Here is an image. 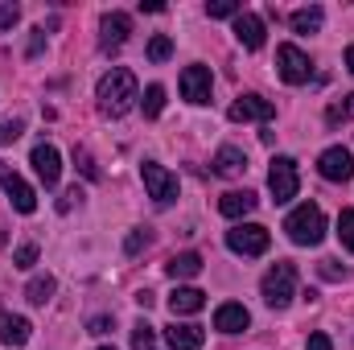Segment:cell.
I'll return each instance as SVG.
<instances>
[{"instance_id":"6da1fadb","label":"cell","mask_w":354,"mask_h":350,"mask_svg":"<svg viewBox=\"0 0 354 350\" xmlns=\"http://www.w3.org/2000/svg\"><path fill=\"white\" fill-rule=\"evenodd\" d=\"M95 99H99V111H103V116L120 120V116H124V111H132V103L140 99V91H136V75H132V71H124V66L107 71V75L99 79Z\"/></svg>"},{"instance_id":"7a4b0ae2","label":"cell","mask_w":354,"mask_h":350,"mask_svg":"<svg viewBox=\"0 0 354 350\" xmlns=\"http://www.w3.org/2000/svg\"><path fill=\"white\" fill-rule=\"evenodd\" d=\"M284 231H288L292 243L317 248V243L326 239V210H322L317 202H305V206H297V210L284 219Z\"/></svg>"},{"instance_id":"3957f363","label":"cell","mask_w":354,"mask_h":350,"mask_svg":"<svg viewBox=\"0 0 354 350\" xmlns=\"http://www.w3.org/2000/svg\"><path fill=\"white\" fill-rule=\"evenodd\" d=\"M260 293H264V301L272 305V309H288V305H292V297H297V268H292L288 260H280L264 276Z\"/></svg>"},{"instance_id":"277c9868","label":"cell","mask_w":354,"mask_h":350,"mask_svg":"<svg viewBox=\"0 0 354 350\" xmlns=\"http://www.w3.org/2000/svg\"><path fill=\"white\" fill-rule=\"evenodd\" d=\"M268 243H272V235H268V227H260V223H239L235 231H227V248L235 256H264Z\"/></svg>"},{"instance_id":"5b68a950","label":"cell","mask_w":354,"mask_h":350,"mask_svg":"<svg viewBox=\"0 0 354 350\" xmlns=\"http://www.w3.org/2000/svg\"><path fill=\"white\" fill-rule=\"evenodd\" d=\"M276 71H280V79H284L288 87H301V83H309V75H313L309 54L297 50V46H288V42L276 50Z\"/></svg>"},{"instance_id":"8992f818","label":"cell","mask_w":354,"mask_h":350,"mask_svg":"<svg viewBox=\"0 0 354 350\" xmlns=\"http://www.w3.org/2000/svg\"><path fill=\"white\" fill-rule=\"evenodd\" d=\"M268 190L276 202H292L297 190H301V177H297V161L292 157H276L272 169H268Z\"/></svg>"},{"instance_id":"52a82bcc","label":"cell","mask_w":354,"mask_h":350,"mask_svg":"<svg viewBox=\"0 0 354 350\" xmlns=\"http://www.w3.org/2000/svg\"><path fill=\"white\" fill-rule=\"evenodd\" d=\"M0 185H4V194H8V202L21 210V214H33L37 210V194H33V185L25 181V177L17 174L8 161H0Z\"/></svg>"},{"instance_id":"ba28073f","label":"cell","mask_w":354,"mask_h":350,"mask_svg":"<svg viewBox=\"0 0 354 350\" xmlns=\"http://www.w3.org/2000/svg\"><path fill=\"white\" fill-rule=\"evenodd\" d=\"M140 177H145V190H149V198L157 202V206H169L177 198V177L165 169V165H157V161H145L140 165Z\"/></svg>"},{"instance_id":"9c48e42d","label":"cell","mask_w":354,"mask_h":350,"mask_svg":"<svg viewBox=\"0 0 354 350\" xmlns=\"http://www.w3.org/2000/svg\"><path fill=\"white\" fill-rule=\"evenodd\" d=\"M317 174L326 177V181H351L354 177V153L342 149V145L326 149V153L317 157Z\"/></svg>"},{"instance_id":"30bf717a","label":"cell","mask_w":354,"mask_h":350,"mask_svg":"<svg viewBox=\"0 0 354 350\" xmlns=\"http://www.w3.org/2000/svg\"><path fill=\"white\" fill-rule=\"evenodd\" d=\"M128 33H132L128 12H103V21H99V46L103 50H120L128 42Z\"/></svg>"},{"instance_id":"8fae6325","label":"cell","mask_w":354,"mask_h":350,"mask_svg":"<svg viewBox=\"0 0 354 350\" xmlns=\"http://www.w3.org/2000/svg\"><path fill=\"white\" fill-rule=\"evenodd\" d=\"M227 116H231L235 124H239V120H243V124H248V120L268 124V120L276 116V107H272V99H264V95H243V99H235V103H231V111H227Z\"/></svg>"},{"instance_id":"7c38bea8","label":"cell","mask_w":354,"mask_h":350,"mask_svg":"<svg viewBox=\"0 0 354 350\" xmlns=\"http://www.w3.org/2000/svg\"><path fill=\"white\" fill-rule=\"evenodd\" d=\"M210 87H214L210 66H185L181 71V95L189 103H210Z\"/></svg>"},{"instance_id":"4fadbf2b","label":"cell","mask_w":354,"mask_h":350,"mask_svg":"<svg viewBox=\"0 0 354 350\" xmlns=\"http://www.w3.org/2000/svg\"><path fill=\"white\" fill-rule=\"evenodd\" d=\"M29 165L37 169V177L54 190L58 185V177H62V157H58V149L54 145H37L33 153H29Z\"/></svg>"},{"instance_id":"5bb4252c","label":"cell","mask_w":354,"mask_h":350,"mask_svg":"<svg viewBox=\"0 0 354 350\" xmlns=\"http://www.w3.org/2000/svg\"><path fill=\"white\" fill-rule=\"evenodd\" d=\"M248 326H252V313H248L239 301H227V305L214 309V330H223V334H239V330H248Z\"/></svg>"},{"instance_id":"9a60e30c","label":"cell","mask_w":354,"mask_h":350,"mask_svg":"<svg viewBox=\"0 0 354 350\" xmlns=\"http://www.w3.org/2000/svg\"><path fill=\"white\" fill-rule=\"evenodd\" d=\"M165 342H169L174 350H202L206 330H202V326H194V322H174V326L165 330Z\"/></svg>"},{"instance_id":"2e32d148","label":"cell","mask_w":354,"mask_h":350,"mask_svg":"<svg viewBox=\"0 0 354 350\" xmlns=\"http://www.w3.org/2000/svg\"><path fill=\"white\" fill-rule=\"evenodd\" d=\"M264 33L268 29L256 12H239V17H235V37H239L243 50H260V46H264Z\"/></svg>"},{"instance_id":"e0dca14e","label":"cell","mask_w":354,"mask_h":350,"mask_svg":"<svg viewBox=\"0 0 354 350\" xmlns=\"http://www.w3.org/2000/svg\"><path fill=\"white\" fill-rule=\"evenodd\" d=\"M202 305H206V293H202V288H194V284H177L174 293H169V309H174V317L198 313Z\"/></svg>"},{"instance_id":"ac0fdd59","label":"cell","mask_w":354,"mask_h":350,"mask_svg":"<svg viewBox=\"0 0 354 350\" xmlns=\"http://www.w3.org/2000/svg\"><path fill=\"white\" fill-rule=\"evenodd\" d=\"M256 202H260V198H256L252 190H231V194H223V198H218V210H223L227 219H243V214H252V210H256Z\"/></svg>"},{"instance_id":"d6986e66","label":"cell","mask_w":354,"mask_h":350,"mask_svg":"<svg viewBox=\"0 0 354 350\" xmlns=\"http://www.w3.org/2000/svg\"><path fill=\"white\" fill-rule=\"evenodd\" d=\"M243 169H248V153L235 149V145H223L218 157H214V174L218 177H239Z\"/></svg>"},{"instance_id":"ffe728a7","label":"cell","mask_w":354,"mask_h":350,"mask_svg":"<svg viewBox=\"0 0 354 350\" xmlns=\"http://www.w3.org/2000/svg\"><path fill=\"white\" fill-rule=\"evenodd\" d=\"M165 272H169L174 280H194V276L202 272V256H198V252H177V256H169Z\"/></svg>"},{"instance_id":"44dd1931","label":"cell","mask_w":354,"mask_h":350,"mask_svg":"<svg viewBox=\"0 0 354 350\" xmlns=\"http://www.w3.org/2000/svg\"><path fill=\"white\" fill-rule=\"evenodd\" d=\"M29 330H33V326H29L25 317H4V322H0V342H4V347H25V342H29Z\"/></svg>"},{"instance_id":"7402d4cb","label":"cell","mask_w":354,"mask_h":350,"mask_svg":"<svg viewBox=\"0 0 354 350\" xmlns=\"http://www.w3.org/2000/svg\"><path fill=\"white\" fill-rule=\"evenodd\" d=\"M322 21H326L322 4H309V8H297V12H292V29H297V33H317Z\"/></svg>"},{"instance_id":"603a6c76","label":"cell","mask_w":354,"mask_h":350,"mask_svg":"<svg viewBox=\"0 0 354 350\" xmlns=\"http://www.w3.org/2000/svg\"><path fill=\"white\" fill-rule=\"evenodd\" d=\"M50 297H54V276H33L29 288H25V301L29 305H46Z\"/></svg>"},{"instance_id":"cb8c5ba5","label":"cell","mask_w":354,"mask_h":350,"mask_svg":"<svg viewBox=\"0 0 354 350\" xmlns=\"http://www.w3.org/2000/svg\"><path fill=\"white\" fill-rule=\"evenodd\" d=\"M140 107H145V116H149V120H153V116H161V107H165V87H161V83H153V87L145 91Z\"/></svg>"},{"instance_id":"d4e9b609","label":"cell","mask_w":354,"mask_h":350,"mask_svg":"<svg viewBox=\"0 0 354 350\" xmlns=\"http://www.w3.org/2000/svg\"><path fill=\"white\" fill-rule=\"evenodd\" d=\"M132 350H157V330L149 322H136L132 330Z\"/></svg>"},{"instance_id":"484cf974","label":"cell","mask_w":354,"mask_h":350,"mask_svg":"<svg viewBox=\"0 0 354 350\" xmlns=\"http://www.w3.org/2000/svg\"><path fill=\"white\" fill-rule=\"evenodd\" d=\"M239 12H243L239 0H210V4H206V17H214V21H223V17H239Z\"/></svg>"},{"instance_id":"4316f807","label":"cell","mask_w":354,"mask_h":350,"mask_svg":"<svg viewBox=\"0 0 354 350\" xmlns=\"http://www.w3.org/2000/svg\"><path fill=\"white\" fill-rule=\"evenodd\" d=\"M326 120H330V124H346V120H354V95H346L342 103H334V107L326 111Z\"/></svg>"},{"instance_id":"83f0119b","label":"cell","mask_w":354,"mask_h":350,"mask_svg":"<svg viewBox=\"0 0 354 350\" xmlns=\"http://www.w3.org/2000/svg\"><path fill=\"white\" fill-rule=\"evenodd\" d=\"M338 239H342V248L354 252V210H342L338 214Z\"/></svg>"},{"instance_id":"f1b7e54d","label":"cell","mask_w":354,"mask_h":350,"mask_svg":"<svg viewBox=\"0 0 354 350\" xmlns=\"http://www.w3.org/2000/svg\"><path fill=\"white\" fill-rule=\"evenodd\" d=\"M169 54H174V42H169L165 33H157V37L149 42V58H153V62H165Z\"/></svg>"},{"instance_id":"f546056e","label":"cell","mask_w":354,"mask_h":350,"mask_svg":"<svg viewBox=\"0 0 354 350\" xmlns=\"http://www.w3.org/2000/svg\"><path fill=\"white\" fill-rule=\"evenodd\" d=\"M75 165L83 169V177H87V181H99V169H95L91 153H87V149H79V145H75Z\"/></svg>"},{"instance_id":"4dcf8cb0","label":"cell","mask_w":354,"mask_h":350,"mask_svg":"<svg viewBox=\"0 0 354 350\" xmlns=\"http://www.w3.org/2000/svg\"><path fill=\"white\" fill-rule=\"evenodd\" d=\"M149 239H153V235H149L145 227H136V231H132V235L124 239V252H128V256H136L140 248H149Z\"/></svg>"},{"instance_id":"1f68e13d","label":"cell","mask_w":354,"mask_h":350,"mask_svg":"<svg viewBox=\"0 0 354 350\" xmlns=\"http://www.w3.org/2000/svg\"><path fill=\"white\" fill-rule=\"evenodd\" d=\"M12 264H17V268H33V264H37V243H21V248L12 252Z\"/></svg>"},{"instance_id":"d6a6232c","label":"cell","mask_w":354,"mask_h":350,"mask_svg":"<svg viewBox=\"0 0 354 350\" xmlns=\"http://www.w3.org/2000/svg\"><path fill=\"white\" fill-rule=\"evenodd\" d=\"M21 132H25V124H21V120H4V124H0V145H12Z\"/></svg>"},{"instance_id":"836d02e7","label":"cell","mask_w":354,"mask_h":350,"mask_svg":"<svg viewBox=\"0 0 354 350\" xmlns=\"http://www.w3.org/2000/svg\"><path fill=\"white\" fill-rule=\"evenodd\" d=\"M17 17H21V8H17V4H0V33H4V29H12V25H17Z\"/></svg>"},{"instance_id":"e575fe53","label":"cell","mask_w":354,"mask_h":350,"mask_svg":"<svg viewBox=\"0 0 354 350\" xmlns=\"http://www.w3.org/2000/svg\"><path fill=\"white\" fill-rule=\"evenodd\" d=\"M317 272H322L326 280H342V276H346V268H338V260H322L317 264Z\"/></svg>"},{"instance_id":"d590c367","label":"cell","mask_w":354,"mask_h":350,"mask_svg":"<svg viewBox=\"0 0 354 350\" xmlns=\"http://www.w3.org/2000/svg\"><path fill=\"white\" fill-rule=\"evenodd\" d=\"M75 202H83V185H79V181H75V185H71V190L62 194V202H58V210H71Z\"/></svg>"},{"instance_id":"8d00e7d4","label":"cell","mask_w":354,"mask_h":350,"mask_svg":"<svg viewBox=\"0 0 354 350\" xmlns=\"http://www.w3.org/2000/svg\"><path fill=\"white\" fill-rule=\"evenodd\" d=\"M41 46H46V29H33V37H29V58H37Z\"/></svg>"},{"instance_id":"74e56055","label":"cell","mask_w":354,"mask_h":350,"mask_svg":"<svg viewBox=\"0 0 354 350\" xmlns=\"http://www.w3.org/2000/svg\"><path fill=\"white\" fill-rule=\"evenodd\" d=\"M309 350H334L330 334H309Z\"/></svg>"},{"instance_id":"f35d334b","label":"cell","mask_w":354,"mask_h":350,"mask_svg":"<svg viewBox=\"0 0 354 350\" xmlns=\"http://www.w3.org/2000/svg\"><path fill=\"white\" fill-rule=\"evenodd\" d=\"M87 330H91V334H107V330H111V317H91Z\"/></svg>"},{"instance_id":"ab89813d","label":"cell","mask_w":354,"mask_h":350,"mask_svg":"<svg viewBox=\"0 0 354 350\" xmlns=\"http://www.w3.org/2000/svg\"><path fill=\"white\" fill-rule=\"evenodd\" d=\"M346 71L354 75V46H346Z\"/></svg>"},{"instance_id":"60d3db41","label":"cell","mask_w":354,"mask_h":350,"mask_svg":"<svg viewBox=\"0 0 354 350\" xmlns=\"http://www.w3.org/2000/svg\"><path fill=\"white\" fill-rule=\"evenodd\" d=\"M99 350H115V347H99Z\"/></svg>"}]
</instances>
